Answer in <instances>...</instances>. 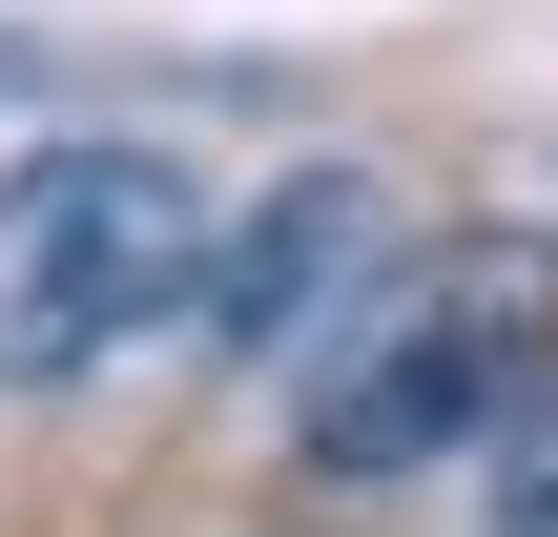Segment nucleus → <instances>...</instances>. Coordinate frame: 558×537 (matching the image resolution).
Listing matches in <instances>:
<instances>
[{
  "mask_svg": "<svg viewBox=\"0 0 558 537\" xmlns=\"http://www.w3.org/2000/svg\"><path fill=\"white\" fill-rule=\"evenodd\" d=\"M497 537H558V476H538V497H518V517H497Z\"/></svg>",
  "mask_w": 558,
  "mask_h": 537,
  "instance_id": "obj_4",
  "label": "nucleus"
},
{
  "mask_svg": "<svg viewBox=\"0 0 558 537\" xmlns=\"http://www.w3.org/2000/svg\"><path fill=\"white\" fill-rule=\"evenodd\" d=\"M393 248H414V228H393V186H373V166H290L248 228H207L186 331H207L228 373H311V352H331V310H352Z\"/></svg>",
  "mask_w": 558,
  "mask_h": 537,
  "instance_id": "obj_3",
  "label": "nucleus"
},
{
  "mask_svg": "<svg viewBox=\"0 0 558 537\" xmlns=\"http://www.w3.org/2000/svg\"><path fill=\"white\" fill-rule=\"evenodd\" d=\"M538 393H558V228H414L331 310V352L290 393V455L373 497V476H435V455L518 435Z\"/></svg>",
  "mask_w": 558,
  "mask_h": 537,
  "instance_id": "obj_1",
  "label": "nucleus"
},
{
  "mask_svg": "<svg viewBox=\"0 0 558 537\" xmlns=\"http://www.w3.org/2000/svg\"><path fill=\"white\" fill-rule=\"evenodd\" d=\"M207 166L186 145H41L0 166V393H62L145 331H186L207 290Z\"/></svg>",
  "mask_w": 558,
  "mask_h": 537,
  "instance_id": "obj_2",
  "label": "nucleus"
}]
</instances>
